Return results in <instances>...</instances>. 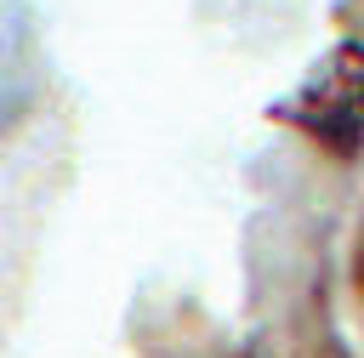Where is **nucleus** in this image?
<instances>
[{"label": "nucleus", "instance_id": "nucleus-1", "mask_svg": "<svg viewBox=\"0 0 364 358\" xmlns=\"http://www.w3.org/2000/svg\"><path fill=\"white\" fill-rule=\"evenodd\" d=\"M273 114L336 153H358V142H364V45L358 40L330 45Z\"/></svg>", "mask_w": 364, "mask_h": 358}]
</instances>
